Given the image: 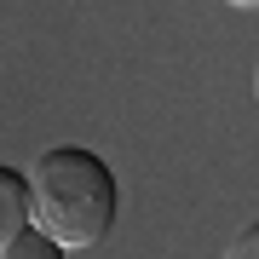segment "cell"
Returning <instances> with one entry per match:
<instances>
[{
  "label": "cell",
  "mask_w": 259,
  "mask_h": 259,
  "mask_svg": "<svg viewBox=\"0 0 259 259\" xmlns=\"http://www.w3.org/2000/svg\"><path fill=\"white\" fill-rule=\"evenodd\" d=\"M29 219H35V207H29V173L0 161V253H6V242L18 236Z\"/></svg>",
  "instance_id": "obj_2"
},
{
  "label": "cell",
  "mask_w": 259,
  "mask_h": 259,
  "mask_svg": "<svg viewBox=\"0 0 259 259\" xmlns=\"http://www.w3.org/2000/svg\"><path fill=\"white\" fill-rule=\"evenodd\" d=\"M231 253H236V259H242V253L259 259V219H253V225H242V231L231 236Z\"/></svg>",
  "instance_id": "obj_4"
},
{
  "label": "cell",
  "mask_w": 259,
  "mask_h": 259,
  "mask_svg": "<svg viewBox=\"0 0 259 259\" xmlns=\"http://www.w3.org/2000/svg\"><path fill=\"white\" fill-rule=\"evenodd\" d=\"M231 6H242V12H259V0H231Z\"/></svg>",
  "instance_id": "obj_5"
},
{
  "label": "cell",
  "mask_w": 259,
  "mask_h": 259,
  "mask_svg": "<svg viewBox=\"0 0 259 259\" xmlns=\"http://www.w3.org/2000/svg\"><path fill=\"white\" fill-rule=\"evenodd\" d=\"M29 207H35V225H47L58 236V248H93L115 231L121 190L98 150L58 144V150H40L29 167Z\"/></svg>",
  "instance_id": "obj_1"
},
{
  "label": "cell",
  "mask_w": 259,
  "mask_h": 259,
  "mask_svg": "<svg viewBox=\"0 0 259 259\" xmlns=\"http://www.w3.org/2000/svg\"><path fill=\"white\" fill-rule=\"evenodd\" d=\"M6 253H12V259H58L64 248H58V236L47 231V225H35V219H29L23 231L6 242Z\"/></svg>",
  "instance_id": "obj_3"
}]
</instances>
